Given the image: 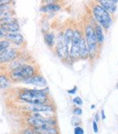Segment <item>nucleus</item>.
<instances>
[{
    "label": "nucleus",
    "instance_id": "obj_1",
    "mask_svg": "<svg viewBox=\"0 0 118 134\" xmlns=\"http://www.w3.org/2000/svg\"><path fill=\"white\" fill-rule=\"evenodd\" d=\"M48 90H23L19 93V99L29 105L46 104Z\"/></svg>",
    "mask_w": 118,
    "mask_h": 134
},
{
    "label": "nucleus",
    "instance_id": "obj_2",
    "mask_svg": "<svg viewBox=\"0 0 118 134\" xmlns=\"http://www.w3.org/2000/svg\"><path fill=\"white\" fill-rule=\"evenodd\" d=\"M35 71H36V69L34 66L28 65V64H24L17 69L10 71L9 77H10V80H13L14 82H19V81L24 82V81L27 80L28 79L35 76Z\"/></svg>",
    "mask_w": 118,
    "mask_h": 134
},
{
    "label": "nucleus",
    "instance_id": "obj_3",
    "mask_svg": "<svg viewBox=\"0 0 118 134\" xmlns=\"http://www.w3.org/2000/svg\"><path fill=\"white\" fill-rule=\"evenodd\" d=\"M27 122L33 129L36 128H47V127H55L57 120L53 118H46L42 116L40 113H33L27 119Z\"/></svg>",
    "mask_w": 118,
    "mask_h": 134
},
{
    "label": "nucleus",
    "instance_id": "obj_4",
    "mask_svg": "<svg viewBox=\"0 0 118 134\" xmlns=\"http://www.w3.org/2000/svg\"><path fill=\"white\" fill-rule=\"evenodd\" d=\"M93 14L95 20H97L99 25L104 29H108L112 25V18L110 14L103 8L100 5H95L93 7Z\"/></svg>",
    "mask_w": 118,
    "mask_h": 134
},
{
    "label": "nucleus",
    "instance_id": "obj_5",
    "mask_svg": "<svg viewBox=\"0 0 118 134\" xmlns=\"http://www.w3.org/2000/svg\"><path fill=\"white\" fill-rule=\"evenodd\" d=\"M84 37H85L87 48H88L89 57L90 58H94L96 55L97 45H98L96 37H95V27L92 25H90V24H87L85 27V36Z\"/></svg>",
    "mask_w": 118,
    "mask_h": 134
},
{
    "label": "nucleus",
    "instance_id": "obj_6",
    "mask_svg": "<svg viewBox=\"0 0 118 134\" xmlns=\"http://www.w3.org/2000/svg\"><path fill=\"white\" fill-rule=\"evenodd\" d=\"M83 35L78 29H74V33H73V38L72 43H71L70 47V51H69V56L72 59H76V58H79V47L80 42H81V38Z\"/></svg>",
    "mask_w": 118,
    "mask_h": 134
},
{
    "label": "nucleus",
    "instance_id": "obj_7",
    "mask_svg": "<svg viewBox=\"0 0 118 134\" xmlns=\"http://www.w3.org/2000/svg\"><path fill=\"white\" fill-rule=\"evenodd\" d=\"M18 56H19V52L16 48H7L0 53V64L9 63V62L14 61L16 58H18Z\"/></svg>",
    "mask_w": 118,
    "mask_h": 134
},
{
    "label": "nucleus",
    "instance_id": "obj_8",
    "mask_svg": "<svg viewBox=\"0 0 118 134\" xmlns=\"http://www.w3.org/2000/svg\"><path fill=\"white\" fill-rule=\"evenodd\" d=\"M27 109L34 113L39 112H52L54 111V107L49 104H42V105H29L27 106Z\"/></svg>",
    "mask_w": 118,
    "mask_h": 134
},
{
    "label": "nucleus",
    "instance_id": "obj_9",
    "mask_svg": "<svg viewBox=\"0 0 118 134\" xmlns=\"http://www.w3.org/2000/svg\"><path fill=\"white\" fill-rule=\"evenodd\" d=\"M25 84H28V85H34V86H37V87H45L46 86V80L42 75H36L33 76L32 78L28 79L27 80L24 81Z\"/></svg>",
    "mask_w": 118,
    "mask_h": 134
},
{
    "label": "nucleus",
    "instance_id": "obj_10",
    "mask_svg": "<svg viewBox=\"0 0 118 134\" xmlns=\"http://www.w3.org/2000/svg\"><path fill=\"white\" fill-rule=\"evenodd\" d=\"M99 3L101 7L105 9L108 13L114 14L116 11V4L118 3L117 0H100Z\"/></svg>",
    "mask_w": 118,
    "mask_h": 134
},
{
    "label": "nucleus",
    "instance_id": "obj_11",
    "mask_svg": "<svg viewBox=\"0 0 118 134\" xmlns=\"http://www.w3.org/2000/svg\"><path fill=\"white\" fill-rule=\"evenodd\" d=\"M73 33H74V30L72 28H66L63 35V40H64V44H65V48L68 53L70 51V47L73 38Z\"/></svg>",
    "mask_w": 118,
    "mask_h": 134
},
{
    "label": "nucleus",
    "instance_id": "obj_12",
    "mask_svg": "<svg viewBox=\"0 0 118 134\" xmlns=\"http://www.w3.org/2000/svg\"><path fill=\"white\" fill-rule=\"evenodd\" d=\"M5 39L10 42H13L16 45H22L25 41L24 37L18 32H15V33H7L5 36Z\"/></svg>",
    "mask_w": 118,
    "mask_h": 134
},
{
    "label": "nucleus",
    "instance_id": "obj_13",
    "mask_svg": "<svg viewBox=\"0 0 118 134\" xmlns=\"http://www.w3.org/2000/svg\"><path fill=\"white\" fill-rule=\"evenodd\" d=\"M10 1L8 3H5L4 5H0V19L5 18H8V16H12V15H14V12L11 9V5Z\"/></svg>",
    "mask_w": 118,
    "mask_h": 134
},
{
    "label": "nucleus",
    "instance_id": "obj_14",
    "mask_svg": "<svg viewBox=\"0 0 118 134\" xmlns=\"http://www.w3.org/2000/svg\"><path fill=\"white\" fill-rule=\"evenodd\" d=\"M88 57H89L88 48H87L85 37L83 36L81 38V42H80V47H79V58H82V59H85Z\"/></svg>",
    "mask_w": 118,
    "mask_h": 134
},
{
    "label": "nucleus",
    "instance_id": "obj_15",
    "mask_svg": "<svg viewBox=\"0 0 118 134\" xmlns=\"http://www.w3.org/2000/svg\"><path fill=\"white\" fill-rule=\"evenodd\" d=\"M2 27L4 30H5L7 33H15V32H18L19 31V24H18L17 19L16 21L12 22V23H9L7 25H5L3 27Z\"/></svg>",
    "mask_w": 118,
    "mask_h": 134
},
{
    "label": "nucleus",
    "instance_id": "obj_16",
    "mask_svg": "<svg viewBox=\"0 0 118 134\" xmlns=\"http://www.w3.org/2000/svg\"><path fill=\"white\" fill-rule=\"evenodd\" d=\"M61 7L58 5V4L55 3H52V4H48V5H43L42 7L40 8L41 12L44 13H48V12H57V11H59Z\"/></svg>",
    "mask_w": 118,
    "mask_h": 134
},
{
    "label": "nucleus",
    "instance_id": "obj_17",
    "mask_svg": "<svg viewBox=\"0 0 118 134\" xmlns=\"http://www.w3.org/2000/svg\"><path fill=\"white\" fill-rule=\"evenodd\" d=\"M95 37H96L97 43L99 45H102L104 40V32H103V27H101V25H99V24L95 25Z\"/></svg>",
    "mask_w": 118,
    "mask_h": 134
},
{
    "label": "nucleus",
    "instance_id": "obj_18",
    "mask_svg": "<svg viewBox=\"0 0 118 134\" xmlns=\"http://www.w3.org/2000/svg\"><path fill=\"white\" fill-rule=\"evenodd\" d=\"M11 85V80L8 78V76L4 73L0 74V88L1 90H5V88H9Z\"/></svg>",
    "mask_w": 118,
    "mask_h": 134
},
{
    "label": "nucleus",
    "instance_id": "obj_19",
    "mask_svg": "<svg viewBox=\"0 0 118 134\" xmlns=\"http://www.w3.org/2000/svg\"><path fill=\"white\" fill-rule=\"evenodd\" d=\"M45 42L46 44L47 45L49 48H52V47L55 45V34L53 32H47V33L45 34Z\"/></svg>",
    "mask_w": 118,
    "mask_h": 134
},
{
    "label": "nucleus",
    "instance_id": "obj_20",
    "mask_svg": "<svg viewBox=\"0 0 118 134\" xmlns=\"http://www.w3.org/2000/svg\"><path fill=\"white\" fill-rule=\"evenodd\" d=\"M16 18H13V16H8V18H2L0 19V27H3L5 25H7L9 23H12V22L16 21Z\"/></svg>",
    "mask_w": 118,
    "mask_h": 134
},
{
    "label": "nucleus",
    "instance_id": "obj_21",
    "mask_svg": "<svg viewBox=\"0 0 118 134\" xmlns=\"http://www.w3.org/2000/svg\"><path fill=\"white\" fill-rule=\"evenodd\" d=\"M10 45H11V42H10V41H8V40H7V39L0 41V53H1V52H3L4 50L9 48Z\"/></svg>",
    "mask_w": 118,
    "mask_h": 134
},
{
    "label": "nucleus",
    "instance_id": "obj_22",
    "mask_svg": "<svg viewBox=\"0 0 118 134\" xmlns=\"http://www.w3.org/2000/svg\"><path fill=\"white\" fill-rule=\"evenodd\" d=\"M71 123H72V125L74 126V127H77V126H79L80 124H81V120H80L79 118H77V117H73Z\"/></svg>",
    "mask_w": 118,
    "mask_h": 134
},
{
    "label": "nucleus",
    "instance_id": "obj_23",
    "mask_svg": "<svg viewBox=\"0 0 118 134\" xmlns=\"http://www.w3.org/2000/svg\"><path fill=\"white\" fill-rule=\"evenodd\" d=\"M74 134H84L85 131H84V129L81 127V126H77V127H74Z\"/></svg>",
    "mask_w": 118,
    "mask_h": 134
},
{
    "label": "nucleus",
    "instance_id": "obj_24",
    "mask_svg": "<svg viewBox=\"0 0 118 134\" xmlns=\"http://www.w3.org/2000/svg\"><path fill=\"white\" fill-rule=\"evenodd\" d=\"M73 113H74V115H76V116H79V115L83 114V110H82L81 108L76 107V108H74V109H73Z\"/></svg>",
    "mask_w": 118,
    "mask_h": 134
},
{
    "label": "nucleus",
    "instance_id": "obj_25",
    "mask_svg": "<svg viewBox=\"0 0 118 134\" xmlns=\"http://www.w3.org/2000/svg\"><path fill=\"white\" fill-rule=\"evenodd\" d=\"M23 134H39L36 131H35L34 129H26L25 131H23Z\"/></svg>",
    "mask_w": 118,
    "mask_h": 134
},
{
    "label": "nucleus",
    "instance_id": "obj_26",
    "mask_svg": "<svg viewBox=\"0 0 118 134\" xmlns=\"http://www.w3.org/2000/svg\"><path fill=\"white\" fill-rule=\"evenodd\" d=\"M73 101H74V104L78 105V106H81V105L83 104V100H82V99L80 97H76L73 99Z\"/></svg>",
    "mask_w": 118,
    "mask_h": 134
},
{
    "label": "nucleus",
    "instance_id": "obj_27",
    "mask_svg": "<svg viewBox=\"0 0 118 134\" xmlns=\"http://www.w3.org/2000/svg\"><path fill=\"white\" fill-rule=\"evenodd\" d=\"M93 130H94V132L95 133L98 132V126H97V122L95 121V120L93 122Z\"/></svg>",
    "mask_w": 118,
    "mask_h": 134
},
{
    "label": "nucleus",
    "instance_id": "obj_28",
    "mask_svg": "<svg viewBox=\"0 0 118 134\" xmlns=\"http://www.w3.org/2000/svg\"><path fill=\"white\" fill-rule=\"evenodd\" d=\"M7 34V33L5 31V30L3 29V28L0 27V37H5Z\"/></svg>",
    "mask_w": 118,
    "mask_h": 134
},
{
    "label": "nucleus",
    "instance_id": "obj_29",
    "mask_svg": "<svg viewBox=\"0 0 118 134\" xmlns=\"http://www.w3.org/2000/svg\"><path fill=\"white\" fill-rule=\"evenodd\" d=\"M76 90H77V88H76V87H74L72 90H67V93H68V94H74L76 92Z\"/></svg>",
    "mask_w": 118,
    "mask_h": 134
},
{
    "label": "nucleus",
    "instance_id": "obj_30",
    "mask_svg": "<svg viewBox=\"0 0 118 134\" xmlns=\"http://www.w3.org/2000/svg\"><path fill=\"white\" fill-rule=\"evenodd\" d=\"M101 117H102L103 120H104V119H105V114H104V109H102V111H101Z\"/></svg>",
    "mask_w": 118,
    "mask_h": 134
},
{
    "label": "nucleus",
    "instance_id": "obj_31",
    "mask_svg": "<svg viewBox=\"0 0 118 134\" xmlns=\"http://www.w3.org/2000/svg\"><path fill=\"white\" fill-rule=\"evenodd\" d=\"M9 1H3V0H0V5H4V4H5V3H8Z\"/></svg>",
    "mask_w": 118,
    "mask_h": 134
},
{
    "label": "nucleus",
    "instance_id": "obj_32",
    "mask_svg": "<svg viewBox=\"0 0 118 134\" xmlns=\"http://www.w3.org/2000/svg\"><path fill=\"white\" fill-rule=\"evenodd\" d=\"M98 119H99V117H98V115L96 114V115H95V121H96V122L98 121Z\"/></svg>",
    "mask_w": 118,
    "mask_h": 134
},
{
    "label": "nucleus",
    "instance_id": "obj_33",
    "mask_svg": "<svg viewBox=\"0 0 118 134\" xmlns=\"http://www.w3.org/2000/svg\"><path fill=\"white\" fill-rule=\"evenodd\" d=\"M117 88H118V85H117Z\"/></svg>",
    "mask_w": 118,
    "mask_h": 134
}]
</instances>
